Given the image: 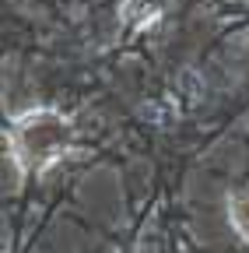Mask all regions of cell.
<instances>
[{"label":"cell","mask_w":249,"mask_h":253,"mask_svg":"<svg viewBox=\"0 0 249 253\" xmlns=\"http://www.w3.org/2000/svg\"><path fill=\"white\" fill-rule=\"evenodd\" d=\"M67 141V126L60 116L53 113H39V116H28L18 126V148L28 162H46L56 151H64Z\"/></svg>","instance_id":"obj_1"},{"label":"cell","mask_w":249,"mask_h":253,"mask_svg":"<svg viewBox=\"0 0 249 253\" xmlns=\"http://www.w3.org/2000/svg\"><path fill=\"white\" fill-rule=\"evenodd\" d=\"M232 225H235L239 236L249 243V190H246V194H235V197H232Z\"/></svg>","instance_id":"obj_2"}]
</instances>
